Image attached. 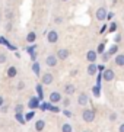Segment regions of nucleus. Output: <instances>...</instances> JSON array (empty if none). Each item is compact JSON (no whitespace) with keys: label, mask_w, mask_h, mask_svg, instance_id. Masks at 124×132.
<instances>
[{"label":"nucleus","mask_w":124,"mask_h":132,"mask_svg":"<svg viewBox=\"0 0 124 132\" xmlns=\"http://www.w3.org/2000/svg\"><path fill=\"white\" fill-rule=\"evenodd\" d=\"M82 118H83V120L85 122H93L95 120V113H93L92 109H85L83 112H82Z\"/></svg>","instance_id":"1"},{"label":"nucleus","mask_w":124,"mask_h":132,"mask_svg":"<svg viewBox=\"0 0 124 132\" xmlns=\"http://www.w3.org/2000/svg\"><path fill=\"white\" fill-rule=\"evenodd\" d=\"M57 62H58V58H57V55H47V58H45V64L47 67H56L57 65Z\"/></svg>","instance_id":"2"},{"label":"nucleus","mask_w":124,"mask_h":132,"mask_svg":"<svg viewBox=\"0 0 124 132\" xmlns=\"http://www.w3.org/2000/svg\"><path fill=\"white\" fill-rule=\"evenodd\" d=\"M47 41L50 44H56L58 41V34L57 31H50L48 34H47Z\"/></svg>","instance_id":"3"},{"label":"nucleus","mask_w":124,"mask_h":132,"mask_svg":"<svg viewBox=\"0 0 124 132\" xmlns=\"http://www.w3.org/2000/svg\"><path fill=\"white\" fill-rule=\"evenodd\" d=\"M102 78H104L105 81H113L114 78H115V74H114L113 70H105L104 73H102Z\"/></svg>","instance_id":"4"},{"label":"nucleus","mask_w":124,"mask_h":132,"mask_svg":"<svg viewBox=\"0 0 124 132\" xmlns=\"http://www.w3.org/2000/svg\"><path fill=\"white\" fill-rule=\"evenodd\" d=\"M70 55V51L66 50V48H61V50L57 51V58L58 60H67Z\"/></svg>","instance_id":"5"},{"label":"nucleus","mask_w":124,"mask_h":132,"mask_svg":"<svg viewBox=\"0 0 124 132\" xmlns=\"http://www.w3.org/2000/svg\"><path fill=\"white\" fill-rule=\"evenodd\" d=\"M53 80H54V77H53V74H50V73H45L43 77H41V81H43V84H45V86L51 84Z\"/></svg>","instance_id":"6"},{"label":"nucleus","mask_w":124,"mask_h":132,"mask_svg":"<svg viewBox=\"0 0 124 132\" xmlns=\"http://www.w3.org/2000/svg\"><path fill=\"white\" fill-rule=\"evenodd\" d=\"M107 15H108V13H107V9H105V7H99L97 10V19L98 20H105Z\"/></svg>","instance_id":"7"},{"label":"nucleus","mask_w":124,"mask_h":132,"mask_svg":"<svg viewBox=\"0 0 124 132\" xmlns=\"http://www.w3.org/2000/svg\"><path fill=\"white\" fill-rule=\"evenodd\" d=\"M88 102H89V97H88V94H86V93H80V94H79L78 103H79L80 106H85Z\"/></svg>","instance_id":"8"},{"label":"nucleus","mask_w":124,"mask_h":132,"mask_svg":"<svg viewBox=\"0 0 124 132\" xmlns=\"http://www.w3.org/2000/svg\"><path fill=\"white\" fill-rule=\"evenodd\" d=\"M50 102L51 103H58V102H61V94L58 93V92H53L50 94Z\"/></svg>","instance_id":"9"},{"label":"nucleus","mask_w":124,"mask_h":132,"mask_svg":"<svg viewBox=\"0 0 124 132\" xmlns=\"http://www.w3.org/2000/svg\"><path fill=\"white\" fill-rule=\"evenodd\" d=\"M86 71H88V74L89 76H95L98 71V65L95 64V62H91L89 65H88V68H86Z\"/></svg>","instance_id":"10"},{"label":"nucleus","mask_w":124,"mask_h":132,"mask_svg":"<svg viewBox=\"0 0 124 132\" xmlns=\"http://www.w3.org/2000/svg\"><path fill=\"white\" fill-rule=\"evenodd\" d=\"M74 92H76V87H74L73 84H66V86H64V93H66V94L72 96Z\"/></svg>","instance_id":"11"},{"label":"nucleus","mask_w":124,"mask_h":132,"mask_svg":"<svg viewBox=\"0 0 124 132\" xmlns=\"http://www.w3.org/2000/svg\"><path fill=\"white\" fill-rule=\"evenodd\" d=\"M115 65H118V67H124V54H118V55H115Z\"/></svg>","instance_id":"12"},{"label":"nucleus","mask_w":124,"mask_h":132,"mask_svg":"<svg viewBox=\"0 0 124 132\" xmlns=\"http://www.w3.org/2000/svg\"><path fill=\"white\" fill-rule=\"evenodd\" d=\"M28 105H29V108H31V109H37L39 106V99H38V97H32Z\"/></svg>","instance_id":"13"},{"label":"nucleus","mask_w":124,"mask_h":132,"mask_svg":"<svg viewBox=\"0 0 124 132\" xmlns=\"http://www.w3.org/2000/svg\"><path fill=\"white\" fill-rule=\"evenodd\" d=\"M86 58H88L89 62H95V60H97V52H95V51H88Z\"/></svg>","instance_id":"14"},{"label":"nucleus","mask_w":124,"mask_h":132,"mask_svg":"<svg viewBox=\"0 0 124 132\" xmlns=\"http://www.w3.org/2000/svg\"><path fill=\"white\" fill-rule=\"evenodd\" d=\"M44 126H45V122H44L43 119H39V120L35 122V129H37V131H43Z\"/></svg>","instance_id":"15"},{"label":"nucleus","mask_w":124,"mask_h":132,"mask_svg":"<svg viewBox=\"0 0 124 132\" xmlns=\"http://www.w3.org/2000/svg\"><path fill=\"white\" fill-rule=\"evenodd\" d=\"M18 74V71H16V67H10L8 70V77H10V78H13Z\"/></svg>","instance_id":"16"},{"label":"nucleus","mask_w":124,"mask_h":132,"mask_svg":"<svg viewBox=\"0 0 124 132\" xmlns=\"http://www.w3.org/2000/svg\"><path fill=\"white\" fill-rule=\"evenodd\" d=\"M37 93H38V99H39V100H43L44 92H43V86H41V84H37Z\"/></svg>","instance_id":"17"},{"label":"nucleus","mask_w":124,"mask_h":132,"mask_svg":"<svg viewBox=\"0 0 124 132\" xmlns=\"http://www.w3.org/2000/svg\"><path fill=\"white\" fill-rule=\"evenodd\" d=\"M61 132H73V128L70 123H63L61 126Z\"/></svg>","instance_id":"18"},{"label":"nucleus","mask_w":124,"mask_h":132,"mask_svg":"<svg viewBox=\"0 0 124 132\" xmlns=\"http://www.w3.org/2000/svg\"><path fill=\"white\" fill-rule=\"evenodd\" d=\"M35 38H37V35H35V32H29V34H28L26 35V41L29 44H32L35 41Z\"/></svg>","instance_id":"19"},{"label":"nucleus","mask_w":124,"mask_h":132,"mask_svg":"<svg viewBox=\"0 0 124 132\" xmlns=\"http://www.w3.org/2000/svg\"><path fill=\"white\" fill-rule=\"evenodd\" d=\"M32 71L35 73V76H39V64L37 61H34V64H32Z\"/></svg>","instance_id":"20"},{"label":"nucleus","mask_w":124,"mask_h":132,"mask_svg":"<svg viewBox=\"0 0 124 132\" xmlns=\"http://www.w3.org/2000/svg\"><path fill=\"white\" fill-rule=\"evenodd\" d=\"M15 118H16V120H18V122H19V123H25V118L22 116V113H16L15 115Z\"/></svg>","instance_id":"21"},{"label":"nucleus","mask_w":124,"mask_h":132,"mask_svg":"<svg viewBox=\"0 0 124 132\" xmlns=\"http://www.w3.org/2000/svg\"><path fill=\"white\" fill-rule=\"evenodd\" d=\"M34 115H35V112H34V110H31V112H28L26 115H25V120H31L32 118H34Z\"/></svg>","instance_id":"22"},{"label":"nucleus","mask_w":124,"mask_h":132,"mask_svg":"<svg viewBox=\"0 0 124 132\" xmlns=\"http://www.w3.org/2000/svg\"><path fill=\"white\" fill-rule=\"evenodd\" d=\"M92 92H93V96L95 97H99V86H95L92 89Z\"/></svg>","instance_id":"23"},{"label":"nucleus","mask_w":124,"mask_h":132,"mask_svg":"<svg viewBox=\"0 0 124 132\" xmlns=\"http://www.w3.org/2000/svg\"><path fill=\"white\" fill-rule=\"evenodd\" d=\"M8 61V55L6 54H0V64H4Z\"/></svg>","instance_id":"24"},{"label":"nucleus","mask_w":124,"mask_h":132,"mask_svg":"<svg viewBox=\"0 0 124 132\" xmlns=\"http://www.w3.org/2000/svg\"><path fill=\"white\" fill-rule=\"evenodd\" d=\"M117 51H118V47H117V45H114V47H111V50H109L108 54H109V55H113V54H115Z\"/></svg>","instance_id":"25"},{"label":"nucleus","mask_w":124,"mask_h":132,"mask_svg":"<svg viewBox=\"0 0 124 132\" xmlns=\"http://www.w3.org/2000/svg\"><path fill=\"white\" fill-rule=\"evenodd\" d=\"M15 110H16V113H22V110H23V106L22 105H18L15 108Z\"/></svg>","instance_id":"26"},{"label":"nucleus","mask_w":124,"mask_h":132,"mask_svg":"<svg viewBox=\"0 0 124 132\" xmlns=\"http://www.w3.org/2000/svg\"><path fill=\"white\" fill-rule=\"evenodd\" d=\"M104 47H105V42L99 44V47H98V52H104Z\"/></svg>","instance_id":"27"},{"label":"nucleus","mask_w":124,"mask_h":132,"mask_svg":"<svg viewBox=\"0 0 124 132\" xmlns=\"http://www.w3.org/2000/svg\"><path fill=\"white\" fill-rule=\"evenodd\" d=\"M23 89H25V83L19 81V83H18V90H23Z\"/></svg>","instance_id":"28"},{"label":"nucleus","mask_w":124,"mask_h":132,"mask_svg":"<svg viewBox=\"0 0 124 132\" xmlns=\"http://www.w3.org/2000/svg\"><path fill=\"white\" fill-rule=\"evenodd\" d=\"M26 51L29 52V54H32V52H35V45H32V47H28Z\"/></svg>","instance_id":"29"},{"label":"nucleus","mask_w":124,"mask_h":132,"mask_svg":"<svg viewBox=\"0 0 124 132\" xmlns=\"http://www.w3.org/2000/svg\"><path fill=\"white\" fill-rule=\"evenodd\" d=\"M108 60H109V54H104V55H102V61H104V62H107Z\"/></svg>","instance_id":"30"},{"label":"nucleus","mask_w":124,"mask_h":132,"mask_svg":"<svg viewBox=\"0 0 124 132\" xmlns=\"http://www.w3.org/2000/svg\"><path fill=\"white\" fill-rule=\"evenodd\" d=\"M117 29V25L115 23H111V26H109V32H114Z\"/></svg>","instance_id":"31"},{"label":"nucleus","mask_w":124,"mask_h":132,"mask_svg":"<svg viewBox=\"0 0 124 132\" xmlns=\"http://www.w3.org/2000/svg\"><path fill=\"white\" fill-rule=\"evenodd\" d=\"M6 16H8V19L10 20L12 19V10H6Z\"/></svg>","instance_id":"32"},{"label":"nucleus","mask_w":124,"mask_h":132,"mask_svg":"<svg viewBox=\"0 0 124 132\" xmlns=\"http://www.w3.org/2000/svg\"><path fill=\"white\" fill-rule=\"evenodd\" d=\"M63 105H64V106L67 108V106L70 105V100H69V99H64V100H63Z\"/></svg>","instance_id":"33"},{"label":"nucleus","mask_w":124,"mask_h":132,"mask_svg":"<svg viewBox=\"0 0 124 132\" xmlns=\"http://www.w3.org/2000/svg\"><path fill=\"white\" fill-rule=\"evenodd\" d=\"M63 113H64V115H66L67 118H70V116H72V112H70V110H64Z\"/></svg>","instance_id":"34"},{"label":"nucleus","mask_w":124,"mask_h":132,"mask_svg":"<svg viewBox=\"0 0 124 132\" xmlns=\"http://www.w3.org/2000/svg\"><path fill=\"white\" fill-rule=\"evenodd\" d=\"M114 41H115V44H118V42H120V41H121V35H117Z\"/></svg>","instance_id":"35"},{"label":"nucleus","mask_w":124,"mask_h":132,"mask_svg":"<svg viewBox=\"0 0 124 132\" xmlns=\"http://www.w3.org/2000/svg\"><path fill=\"white\" fill-rule=\"evenodd\" d=\"M31 60H32V61L37 60V52H32V54H31Z\"/></svg>","instance_id":"36"},{"label":"nucleus","mask_w":124,"mask_h":132,"mask_svg":"<svg viewBox=\"0 0 124 132\" xmlns=\"http://www.w3.org/2000/svg\"><path fill=\"white\" fill-rule=\"evenodd\" d=\"M61 18H56V20H54V22H56V23H61Z\"/></svg>","instance_id":"37"},{"label":"nucleus","mask_w":124,"mask_h":132,"mask_svg":"<svg viewBox=\"0 0 124 132\" xmlns=\"http://www.w3.org/2000/svg\"><path fill=\"white\" fill-rule=\"evenodd\" d=\"M105 31H107V26H102V29H101V32H99V34H105Z\"/></svg>","instance_id":"38"},{"label":"nucleus","mask_w":124,"mask_h":132,"mask_svg":"<svg viewBox=\"0 0 124 132\" xmlns=\"http://www.w3.org/2000/svg\"><path fill=\"white\" fill-rule=\"evenodd\" d=\"M0 108H2V112H6L8 110V106H0Z\"/></svg>","instance_id":"39"},{"label":"nucleus","mask_w":124,"mask_h":132,"mask_svg":"<svg viewBox=\"0 0 124 132\" xmlns=\"http://www.w3.org/2000/svg\"><path fill=\"white\" fill-rule=\"evenodd\" d=\"M3 103H4V99L2 96H0V106H3Z\"/></svg>","instance_id":"40"},{"label":"nucleus","mask_w":124,"mask_h":132,"mask_svg":"<svg viewBox=\"0 0 124 132\" xmlns=\"http://www.w3.org/2000/svg\"><path fill=\"white\" fill-rule=\"evenodd\" d=\"M120 132H124V123L120 125Z\"/></svg>","instance_id":"41"},{"label":"nucleus","mask_w":124,"mask_h":132,"mask_svg":"<svg viewBox=\"0 0 124 132\" xmlns=\"http://www.w3.org/2000/svg\"><path fill=\"white\" fill-rule=\"evenodd\" d=\"M61 2H67V0H61Z\"/></svg>","instance_id":"42"},{"label":"nucleus","mask_w":124,"mask_h":132,"mask_svg":"<svg viewBox=\"0 0 124 132\" xmlns=\"http://www.w3.org/2000/svg\"><path fill=\"white\" fill-rule=\"evenodd\" d=\"M83 132H89V131H83Z\"/></svg>","instance_id":"43"}]
</instances>
